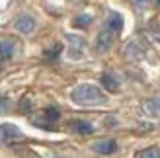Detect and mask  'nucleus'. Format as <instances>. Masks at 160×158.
Returning a JSON list of instances; mask_svg holds the SVG:
<instances>
[{"label": "nucleus", "mask_w": 160, "mask_h": 158, "mask_svg": "<svg viewBox=\"0 0 160 158\" xmlns=\"http://www.w3.org/2000/svg\"><path fill=\"white\" fill-rule=\"evenodd\" d=\"M70 98H72V101L78 104V106H102V104L108 101L106 94H103L98 86H94V84H80V86H76V88L72 90V94H70Z\"/></svg>", "instance_id": "nucleus-1"}, {"label": "nucleus", "mask_w": 160, "mask_h": 158, "mask_svg": "<svg viewBox=\"0 0 160 158\" xmlns=\"http://www.w3.org/2000/svg\"><path fill=\"white\" fill-rule=\"evenodd\" d=\"M20 139H23V135L18 127H14V125H2L0 127V145H10Z\"/></svg>", "instance_id": "nucleus-3"}, {"label": "nucleus", "mask_w": 160, "mask_h": 158, "mask_svg": "<svg viewBox=\"0 0 160 158\" xmlns=\"http://www.w3.org/2000/svg\"><path fill=\"white\" fill-rule=\"evenodd\" d=\"M16 29L22 31V33H31L35 29V20L31 16H20L16 20Z\"/></svg>", "instance_id": "nucleus-7"}, {"label": "nucleus", "mask_w": 160, "mask_h": 158, "mask_svg": "<svg viewBox=\"0 0 160 158\" xmlns=\"http://www.w3.org/2000/svg\"><path fill=\"white\" fill-rule=\"evenodd\" d=\"M142 109L152 115V117H158L160 115V100H147L145 104H142Z\"/></svg>", "instance_id": "nucleus-9"}, {"label": "nucleus", "mask_w": 160, "mask_h": 158, "mask_svg": "<svg viewBox=\"0 0 160 158\" xmlns=\"http://www.w3.org/2000/svg\"><path fill=\"white\" fill-rule=\"evenodd\" d=\"M12 53H14V47L10 43L0 41V57H12Z\"/></svg>", "instance_id": "nucleus-14"}, {"label": "nucleus", "mask_w": 160, "mask_h": 158, "mask_svg": "<svg viewBox=\"0 0 160 158\" xmlns=\"http://www.w3.org/2000/svg\"><path fill=\"white\" fill-rule=\"evenodd\" d=\"M102 84H103V88H106V90H109V92H117V90H119V84H117V80L113 78V74H109V72L102 74Z\"/></svg>", "instance_id": "nucleus-10"}, {"label": "nucleus", "mask_w": 160, "mask_h": 158, "mask_svg": "<svg viewBox=\"0 0 160 158\" xmlns=\"http://www.w3.org/2000/svg\"><path fill=\"white\" fill-rule=\"evenodd\" d=\"M68 129L72 133H78V135H92V133H94L92 123H88L84 119H72L68 123Z\"/></svg>", "instance_id": "nucleus-6"}, {"label": "nucleus", "mask_w": 160, "mask_h": 158, "mask_svg": "<svg viewBox=\"0 0 160 158\" xmlns=\"http://www.w3.org/2000/svg\"><path fill=\"white\" fill-rule=\"evenodd\" d=\"M137 158H160V151L156 146H150V148H145V151L137 152Z\"/></svg>", "instance_id": "nucleus-12"}, {"label": "nucleus", "mask_w": 160, "mask_h": 158, "mask_svg": "<svg viewBox=\"0 0 160 158\" xmlns=\"http://www.w3.org/2000/svg\"><path fill=\"white\" fill-rule=\"evenodd\" d=\"M0 68H2V67H0Z\"/></svg>", "instance_id": "nucleus-20"}, {"label": "nucleus", "mask_w": 160, "mask_h": 158, "mask_svg": "<svg viewBox=\"0 0 160 158\" xmlns=\"http://www.w3.org/2000/svg\"><path fill=\"white\" fill-rule=\"evenodd\" d=\"M156 2H158V6H160V0H156Z\"/></svg>", "instance_id": "nucleus-19"}, {"label": "nucleus", "mask_w": 160, "mask_h": 158, "mask_svg": "<svg viewBox=\"0 0 160 158\" xmlns=\"http://www.w3.org/2000/svg\"><path fill=\"white\" fill-rule=\"evenodd\" d=\"M90 22H92L90 16H76L72 23H74V27H88V26H90Z\"/></svg>", "instance_id": "nucleus-13"}, {"label": "nucleus", "mask_w": 160, "mask_h": 158, "mask_svg": "<svg viewBox=\"0 0 160 158\" xmlns=\"http://www.w3.org/2000/svg\"><path fill=\"white\" fill-rule=\"evenodd\" d=\"M68 37V43H70V57L80 59L82 57V51H84V41L76 35H67Z\"/></svg>", "instance_id": "nucleus-8"}, {"label": "nucleus", "mask_w": 160, "mask_h": 158, "mask_svg": "<svg viewBox=\"0 0 160 158\" xmlns=\"http://www.w3.org/2000/svg\"><path fill=\"white\" fill-rule=\"evenodd\" d=\"M10 111V100H6V98H0V115H4Z\"/></svg>", "instance_id": "nucleus-16"}, {"label": "nucleus", "mask_w": 160, "mask_h": 158, "mask_svg": "<svg viewBox=\"0 0 160 158\" xmlns=\"http://www.w3.org/2000/svg\"><path fill=\"white\" fill-rule=\"evenodd\" d=\"M29 107H31V104H29V100H28V98L20 101V109H22V111H29Z\"/></svg>", "instance_id": "nucleus-17"}, {"label": "nucleus", "mask_w": 160, "mask_h": 158, "mask_svg": "<svg viewBox=\"0 0 160 158\" xmlns=\"http://www.w3.org/2000/svg\"><path fill=\"white\" fill-rule=\"evenodd\" d=\"M121 27H123V18H121L119 14H111L109 20H108V29L115 33V31H119Z\"/></svg>", "instance_id": "nucleus-11"}, {"label": "nucleus", "mask_w": 160, "mask_h": 158, "mask_svg": "<svg viewBox=\"0 0 160 158\" xmlns=\"http://www.w3.org/2000/svg\"><path fill=\"white\" fill-rule=\"evenodd\" d=\"M59 53H61V45H55V49L47 51L45 59H47V61H53V59H57V57H59Z\"/></svg>", "instance_id": "nucleus-15"}, {"label": "nucleus", "mask_w": 160, "mask_h": 158, "mask_svg": "<svg viewBox=\"0 0 160 158\" xmlns=\"http://www.w3.org/2000/svg\"><path fill=\"white\" fill-rule=\"evenodd\" d=\"M92 148L98 154H113L117 151V143L113 139H103V141H98V143H94Z\"/></svg>", "instance_id": "nucleus-5"}, {"label": "nucleus", "mask_w": 160, "mask_h": 158, "mask_svg": "<svg viewBox=\"0 0 160 158\" xmlns=\"http://www.w3.org/2000/svg\"><path fill=\"white\" fill-rule=\"evenodd\" d=\"M133 2H139V4H142V2H147V0H133Z\"/></svg>", "instance_id": "nucleus-18"}, {"label": "nucleus", "mask_w": 160, "mask_h": 158, "mask_svg": "<svg viewBox=\"0 0 160 158\" xmlns=\"http://www.w3.org/2000/svg\"><path fill=\"white\" fill-rule=\"evenodd\" d=\"M59 109L57 107H45L43 109V113H41V119H35L33 123L39 125V127H47V129H51L53 127V123H57L59 121Z\"/></svg>", "instance_id": "nucleus-2"}, {"label": "nucleus", "mask_w": 160, "mask_h": 158, "mask_svg": "<svg viewBox=\"0 0 160 158\" xmlns=\"http://www.w3.org/2000/svg\"><path fill=\"white\" fill-rule=\"evenodd\" d=\"M111 43H113V31H109V29H103L98 33V39H96V51L98 53H106Z\"/></svg>", "instance_id": "nucleus-4"}]
</instances>
